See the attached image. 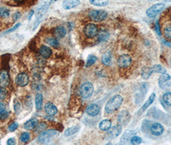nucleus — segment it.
I'll use <instances>...</instances> for the list:
<instances>
[{
  "label": "nucleus",
  "instance_id": "7ed1b4c3",
  "mask_svg": "<svg viewBox=\"0 0 171 145\" xmlns=\"http://www.w3.org/2000/svg\"><path fill=\"white\" fill-rule=\"evenodd\" d=\"M51 3L52 0H41V3L35 12L36 19H41L47 12Z\"/></svg>",
  "mask_w": 171,
  "mask_h": 145
},
{
  "label": "nucleus",
  "instance_id": "c03bdc74",
  "mask_svg": "<svg viewBox=\"0 0 171 145\" xmlns=\"http://www.w3.org/2000/svg\"><path fill=\"white\" fill-rule=\"evenodd\" d=\"M14 108L15 112H16L17 114H18V113L19 112V111L20 110V109H21V105H20L19 102H16V103H15L14 104Z\"/></svg>",
  "mask_w": 171,
  "mask_h": 145
},
{
  "label": "nucleus",
  "instance_id": "a18cd8bd",
  "mask_svg": "<svg viewBox=\"0 0 171 145\" xmlns=\"http://www.w3.org/2000/svg\"><path fill=\"white\" fill-rule=\"evenodd\" d=\"M7 144H10V145L15 144V139L13 138V137L8 139L7 142Z\"/></svg>",
  "mask_w": 171,
  "mask_h": 145
},
{
  "label": "nucleus",
  "instance_id": "ea45409f",
  "mask_svg": "<svg viewBox=\"0 0 171 145\" xmlns=\"http://www.w3.org/2000/svg\"><path fill=\"white\" fill-rule=\"evenodd\" d=\"M47 128V125L45 124V123H41L40 125H37V128H36V130L37 132H40V131H42V130H45V129H46Z\"/></svg>",
  "mask_w": 171,
  "mask_h": 145
},
{
  "label": "nucleus",
  "instance_id": "0eeeda50",
  "mask_svg": "<svg viewBox=\"0 0 171 145\" xmlns=\"http://www.w3.org/2000/svg\"><path fill=\"white\" fill-rule=\"evenodd\" d=\"M84 33L89 38H93L98 35L99 30L97 26L93 23L88 24L84 29Z\"/></svg>",
  "mask_w": 171,
  "mask_h": 145
},
{
  "label": "nucleus",
  "instance_id": "412c9836",
  "mask_svg": "<svg viewBox=\"0 0 171 145\" xmlns=\"http://www.w3.org/2000/svg\"><path fill=\"white\" fill-rule=\"evenodd\" d=\"M40 54L45 58H48L51 56L52 54V50L49 47L47 46H42L39 50Z\"/></svg>",
  "mask_w": 171,
  "mask_h": 145
},
{
  "label": "nucleus",
  "instance_id": "cd10ccee",
  "mask_svg": "<svg viewBox=\"0 0 171 145\" xmlns=\"http://www.w3.org/2000/svg\"><path fill=\"white\" fill-rule=\"evenodd\" d=\"M91 4L97 7H104L109 4V0H89Z\"/></svg>",
  "mask_w": 171,
  "mask_h": 145
},
{
  "label": "nucleus",
  "instance_id": "a211bd4d",
  "mask_svg": "<svg viewBox=\"0 0 171 145\" xmlns=\"http://www.w3.org/2000/svg\"><path fill=\"white\" fill-rule=\"evenodd\" d=\"M66 34V29L64 26H59L55 29L54 35L57 39H62Z\"/></svg>",
  "mask_w": 171,
  "mask_h": 145
},
{
  "label": "nucleus",
  "instance_id": "aec40b11",
  "mask_svg": "<svg viewBox=\"0 0 171 145\" xmlns=\"http://www.w3.org/2000/svg\"><path fill=\"white\" fill-rule=\"evenodd\" d=\"M45 108L46 112L50 116H55L57 113V107L53 103H46Z\"/></svg>",
  "mask_w": 171,
  "mask_h": 145
},
{
  "label": "nucleus",
  "instance_id": "7c9ffc66",
  "mask_svg": "<svg viewBox=\"0 0 171 145\" xmlns=\"http://www.w3.org/2000/svg\"><path fill=\"white\" fill-rule=\"evenodd\" d=\"M46 43L49 45L55 48L59 46V43L57 40L53 38V37H48V38L46 39Z\"/></svg>",
  "mask_w": 171,
  "mask_h": 145
},
{
  "label": "nucleus",
  "instance_id": "20e7f679",
  "mask_svg": "<svg viewBox=\"0 0 171 145\" xmlns=\"http://www.w3.org/2000/svg\"><path fill=\"white\" fill-rule=\"evenodd\" d=\"M94 88L92 83L90 82L84 83L80 87L79 92L81 95L84 99L89 98L93 93Z\"/></svg>",
  "mask_w": 171,
  "mask_h": 145
},
{
  "label": "nucleus",
  "instance_id": "393cba45",
  "mask_svg": "<svg viewBox=\"0 0 171 145\" xmlns=\"http://www.w3.org/2000/svg\"><path fill=\"white\" fill-rule=\"evenodd\" d=\"M155 98H156V94H155L154 93H153L150 96H149V98L147 99V101L146 102V103L144 104L141 108V112H143L148 108L149 106H150L153 103V101H154Z\"/></svg>",
  "mask_w": 171,
  "mask_h": 145
},
{
  "label": "nucleus",
  "instance_id": "bb28decb",
  "mask_svg": "<svg viewBox=\"0 0 171 145\" xmlns=\"http://www.w3.org/2000/svg\"><path fill=\"white\" fill-rule=\"evenodd\" d=\"M35 106L37 110H41L42 109V101H43V98L41 94H37L35 95Z\"/></svg>",
  "mask_w": 171,
  "mask_h": 145
},
{
  "label": "nucleus",
  "instance_id": "473e14b6",
  "mask_svg": "<svg viewBox=\"0 0 171 145\" xmlns=\"http://www.w3.org/2000/svg\"><path fill=\"white\" fill-rule=\"evenodd\" d=\"M10 10L5 8V7H1L0 8V16L3 18H7L10 16Z\"/></svg>",
  "mask_w": 171,
  "mask_h": 145
},
{
  "label": "nucleus",
  "instance_id": "4be33fe9",
  "mask_svg": "<svg viewBox=\"0 0 171 145\" xmlns=\"http://www.w3.org/2000/svg\"><path fill=\"white\" fill-rule=\"evenodd\" d=\"M153 71L152 67H143L142 68V76L143 79H149L151 76V75L153 74Z\"/></svg>",
  "mask_w": 171,
  "mask_h": 145
},
{
  "label": "nucleus",
  "instance_id": "4468645a",
  "mask_svg": "<svg viewBox=\"0 0 171 145\" xmlns=\"http://www.w3.org/2000/svg\"><path fill=\"white\" fill-rule=\"evenodd\" d=\"M87 114L91 117L97 116L100 113V107L97 104L93 103L88 106L86 109Z\"/></svg>",
  "mask_w": 171,
  "mask_h": 145
},
{
  "label": "nucleus",
  "instance_id": "79ce46f5",
  "mask_svg": "<svg viewBox=\"0 0 171 145\" xmlns=\"http://www.w3.org/2000/svg\"><path fill=\"white\" fill-rule=\"evenodd\" d=\"M8 117V113L6 111H4L3 112L0 113V119L1 120H5Z\"/></svg>",
  "mask_w": 171,
  "mask_h": 145
},
{
  "label": "nucleus",
  "instance_id": "2f4dec72",
  "mask_svg": "<svg viewBox=\"0 0 171 145\" xmlns=\"http://www.w3.org/2000/svg\"><path fill=\"white\" fill-rule=\"evenodd\" d=\"M97 57L95 56H93V55H89L88 57V59H87V61H86V67H89L91 66H92L93 64L97 61Z\"/></svg>",
  "mask_w": 171,
  "mask_h": 145
},
{
  "label": "nucleus",
  "instance_id": "3c124183",
  "mask_svg": "<svg viewBox=\"0 0 171 145\" xmlns=\"http://www.w3.org/2000/svg\"><path fill=\"white\" fill-rule=\"evenodd\" d=\"M34 11L30 12V13H29V20H30V19H32V16L34 15Z\"/></svg>",
  "mask_w": 171,
  "mask_h": 145
},
{
  "label": "nucleus",
  "instance_id": "f257e3e1",
  "mask_svg": "<svg viewBox=\"0 0 171 145\" xmlns=\"http://www.w3.org/2000/svg\"><path fill=\"white\" fill-rule=\"evenodd\" d=\"M123 102L122 97L120 95H115L112 97L107 102L105 106V110L108 114H111L112 112H114L116 110H118L121 106Z\"/></svg>",
  "mask_w": 171,
  "mask_h": 145
},
{
  "label": "nucleus",
  "instance_id": "f03ea898",
  "mask_svg": "<svg viewBox=\"0 0 171 145\" xmlns=\"http://www.w3.org/2000/svg\"><path fill=\"white\" fill-rule=\"evenodd\" d=\"M59 132L55 130H49L41 133L37 137V142L41 144H48L59 136Z\"/></svg>",
  "mask_w": 171,
  "mask_h": 145
},
{
  "label": "nucleus",
  "instance_id": "4c0bfd02",
  "mask_svg": "<svg viewBox=\"0 0 171 145\" xmlns=\"http://www.w3.org/2000/svg\"><path fill=\"white\" fill-rule=\"evenodd\" d=\"M7 91L4 88H0V100H3L7 98Z\"/></svg>",
  "mask_w": 171,
  "mask_h": 145
},
{
  "label": "nucleus",
  "instance_id": "603ef678",
  "mask_svg": "<svg viewBox=\"0 0 171 145\" xmlns=\"http://www.w3.org/2000/svg\"><path fill=\"white\" fill-rule=\"evenodd\" d=\"M165 2H171V0H165Z\"/></svg>",
  "mask_w": 171,
  "mask_h": 145
},
{
  "label": "nucleus",
  "instance_id": "c9c22d12",
  "mask_svg": "<svg viewBox=\"0 0 171 145\" xmlns=\"http://www.w3.org/2000/svg\"><path fill=\"white\" fill-rule=\"evenodd\" d=\"M164 36L166 38L171 40V25H169L164 29Z\"/></svg>",
  "mask_w": 171,
  "mask_h": 145
},
{
  "label": "nucleus",
  "instance_id": "423d86ee",
  "mask_svg": "<svg viewBox=\"0 0 171 145\" xmlns=\"http://www.w3.org/2000/svg\"><path fill=\"white\" fill-rule=\"evenodd\" d=\"M164 7L165 5L163 3L154 4L147 10L146 14L149 18H155L164 9Z\"/></svg>",
  "mask_w": 171,
  "mask_h": 145
},
{
  "label": "nucleus",
  "instance_id": "37998d69",
  "mask_svg": "<svg viewBox=\"0 0 171 145\" xmlns=\"http://www.w3.org/2000/svg\"><path fill=\"white\" fill-rule=\"evenodd\" d=\"M155 29H156V33L159 35V36H161V30H160V26L159 24V21H157L156 23H155Z\"/></svg>",
  "mask_w": 171,
  "mask_h": 145
},
{
  "label": "nucleus",
  "instance_id": "de8ad7c7",
  "mask_svg": "<svg viewBox=\"0 0 171 145\" xmlns=\"http://www.w3.org/2000/svg\"><path fill=\"white\" fill-rule=\"evenodd\" d=\"M41 19H37V21H35V23L34 24V29H33V30H35L37 28V26H39V25L40 24V23L41 22Z\"/></svg>",
  "mask_w": 171,
  "mask_h": 145
},
{
  "label": "nucleus",
  "instance_id": "6e6552de",
  "mask_svg": "<svg viewBox=\"0 0 171 145\" xmlns=\"http://www.w3.org/2000/svg\"><path fill=\"white\" fill-rule=\"evenodd\" d=\"M158 85L160 88L167 89L171 87V76L167 73L162 74L158 79Z\"/></svg>",
  "mask_w": 171,
  "mask_h": 145
},
{
  "label": "nucleus",
  "instance_id": "6ab92c4d",
  "mask_svg": "<svg viewBox=\"0 0 171 145\" xmlns=\"http://www.w3.org/2000/svg\"><path fill=\"white\" fill-rule=\"evenodd\" d=\"M135 132L133 130H126L121 137L120 143L122 144L127 143L128 141L131 140V137L135 135Z\"/></svg>",
  "mask_w": 171,
  "mask_h": 145
},
{
  "label": "nucleus",
  "instance_id": "09e8293b",
  "mask_svg": "<svg viewBox=\"0 0 171 145\" xmlns=\"http://www.w3.org/2000/svg\"><path fill=\"white\" fill-rule=\"evenodd\" d=\"M5 108H6V106H5V104L3 103H2V102H0V113L5 111Z\"/></svg>",
  "mask_w": 171,
  "mask_h": 145
},
{
  "label": "nucleus",
  "instance_id": "e433bc0d",
  "mask_svg": "<svg viewBox=\"0 0 171 145\" xmlns=\"http://www.w3.org/2000/svg\"><path fill=\"white\" fill-rule=\"evenodd\" d=\"M142 139L138 136H132L130 140L132 144H139L142 143Z\"/></svg>",
  "mask_w": 171,
  "mask_h": 145
},
{
  "label": "nucleus",
  "instance_id": "dca6fc26",
  "mask_svg": "<svg viewBox=\"0 0 171 145\" xmlns=\"http://www.w3.org/2000/svg\"><path fill=\"white\" fill-rule=\"evenodd\" d=\"M10 78L7 71H3L0 73V85L2 87H6L9 85Z\"/></svg>",
  "mask_w": 171,
  "mask_h": 145
},
{
  "label": "nucleus",
  "instance_id": "b1692460",
  "mask_svg": "<svg viewBox=\"0 0 171 145\" xmlns=\"http://www.w3.org/2000/svg\"><path fill=\"white\" fill-rule=\"evenodd\" d=\"M99 128L102 131H108L111 126V122L108 119H104L99 124Z\"/></svg>",
  "mask_w": 171,
  "mask_h": 145
},
{
  "label": "nucleus",
  "instance_id": "a878e982",
  "mask_svg": "<svg viewBox=\"0 0 171 145\" xmlns=\"http://www.w3.org/2000/svg\"><path fill=\"white\" fill-rule=\"evenodd\" d=\"M80 128H81V127L79 126H75L69 128L65 131V136H66V137L73 136V135H74V134H75V133H77V132H79Z\"/></svg>",
  "mask_w": 171,
  "mask_h": 145
},
{
  "label": "nucleus",
  "instance_id": "1a4fd4ad",
  "mask_svg": "<svg viewBox=\"0 0 171 145\" xmlns=\"http://www.w3.org/2000/svg\"><path fill=\"white\" fill-rule=\"evenodd\" d=\"M122 128L120 125H116L110 128L106 133V138L108 139H113L118 137L121 133Z\"/></svg>",
  "mask_w": 171,
  "mask_h": 145
},
{
  "label": "nucleus",
  "instance_id": "ddd939ff",
  "mask_svg": "<svg viewBox=\"0 0 171 145\" xmlns=\"http://www.w3.org/2000/svg\"><path fill=\"white\" fill-rule=\"evenodd\" d=\"M164 131V128L162 125L159 123H154L151 127V132L154 136H161Z\"/></svg>",
  "mask_w": 171,
  "mask_h": 145
},
{
  "label": "nucleus",
  "instance_id": "2eb2a0df",
  "mask_svg": "<svg viewBox=\"0 0 171 145\" xmlns=\"http://www.w3.org/2000/svg\"><path fill=\"white\" fill-rule=\"evenodd\" d=\"M80 3V0H64L62 6L65 9L69 10L76 7L79 5Z\"/></svg>",
  "mask_w": 171,
  "mask_h": 145
},
{
  "label": "nucleus",
  "instance_id": "c85d7f7f",
  "mask_svg": "<svg viewBox=\"0 0 171 145\" xmlns=\"http://www.w3.org/2000/svg\"><path fill=\"white\" fill-rule=\"evenodd\" d=\"M109 37V34L106 30H102L98 33V40L100 41H106Z\"/></svg>",
  "mask_w": 171,
  "mask_h": 145
},
{
  "label": "nucleus",
  "instance_id": "58836bf2",
  "mask_svg": "<svg viewBox=\"0 0 171 145\" xmlns=\"http://www.w3.org/2000/svg\"><path fill=\"white\" fill-rule=\"evenodd\" d=\"M18 127V123L16 122H14L8 126V130L10 132H14L16 130Z\"/></svg>",
  "mask_w": 171,
  "mask_h": 145
},
{
  "label": "nucleus",
  "instance_id": "72a5a7b5",
  "mask_svg": "<svg viewBox=\"0 0 171 145\" xmlns=\"http://www.w3.org/2000/svg\"><path fill=\"white\" fill-rule=\"evenodd\" d=\"M163 100L165 103L168 106H171V92L165 93L163 96Z\"/></svg>",
  "mask_w": 171,
  "mask_h": 145
},
{
  "label": "nucleus",
  "instance_id": "9b49d317",
  "mask_svg": "<svg viewBox=\"0 0 171 145\" xmlns=\"http://www.w3.org/2000/svg\"><path fill=\"white\" fill-rule=\"evenodd\" d=\"M130 119L131 115L129 112L126 110L121 111L118 116V118H117V120H118L119 125L123 126L127 125L128 123L130 121Z\"/></svg>",
  "mask_w": 171,
  "mask_h": 145
},
{
  "label": "nucleus",
  "instance_id": "49530a36",
  "mask_svg": "<svg viewBox=\"0 0 171 145\" xmlns=\"http://www.w3.org/2000/svg\"><path fill=\"white\" fill-rule=\"evenodd\" d=\"M20 16H21L20 12H15V13L14 14V16H13V19H14V21L18 20V19L20 18Z\"/></svg>",
  "mask_w": 171,
  "mask_h": 145
},
{
  "label": "nucleus",
  "instance_id": "39448f33",
  "mask_svg": "<svg viewBox=\"0 0 171 145\" xmlns=\"http://www.w3.org/2000/svg\"><path fill=\"white\" fill-rule=\"evenodd\" d=\"M89 16L93 21L99 22L104 21L108 17V13L104 10H93L89 12Z\"/></svg>",
  "mask_w": 171,
  "mask_h": 145
},
{
  "label": "nucleus",
  "instance_id": "f3484780",
  "mask_svg": "<svg viewBox=\"0 0 171 145\" xmlns=\"http://www.w3.org/2000/svg\"><path fill=\"white\" fill-rule=\"evenodd\" d=\"M102 64L105 66L109 67L112 64V54L111 52H107L104 54L102 58H101Z\"/></svg>",
  "mask_w": 171,
  "mask_h": 145
},
{
  "label": "nucleus",
  "instance_id": "5701e85b",
  "mask_svg": "<svg viewBox=\"0 0 171 145\" xmlns=\"http://www.w3.org/2000/svg\"><path fill=\"white\" fill-rule=\"evenodd\" d=\"M38 124V119L36 118H33V119H30L28 121H26L25 125L24 127L26 130H32V129L36 127V126Z\"/></svg>",
  "mask_w": 171,
  "mask_h": 145
},
{
  "label": "nucleus",
  "instance_id": "f8f14e48",
  "mask_svg": "<svg viewBox=\"0 0 171 145\" xmlns=\"http://www.w3.org/2000/svg\"><path fill=\"white\" fill-rule=\"evenodd\" d=\"M15 83L19 87H25L29 83V77L26 73H20L15 78Z\"/></svg>",
  "mask_w": 171,
  "mask_h": 145
},
{
  "label": "nucleus",
  "instance_id": "f704fd0d",
  "mask_svg": "<svg viewBox=\"0 0 171 145\" xmlns=\"http://www.w3.org/2000/svg\"><path fill=\"white\" fill-rule=\"evenodd\" d=\"M30 133L28 132H24L22 134H21V136L20 137V140L21 142H23L24 143H27L29 139H30Z\"/></svg>",
  "mask_w": 171,
  "mask_h": 145
},
{
  "label": "nucleus",
  "instance_id": "9d476101",
  "mask_svg": "<svg viewBox=\"0 0 171 145\" xmlns=\"http://www.w3.org/2000/svg\"><path fill=\"white\" fill-rule=\"evenodd\" d=\"M132 63V58L128 54L120 56L117 60V64L120 68L129 67Z\"/></svg>",
  "mask_w": 171,
  "mask_h": 145
},
{
  "label": "nucleus",
  "instance_id": "c756f323",
  "mask_svg": "<svg viewBox=\"0 0 171 145\" xmlns=\"http://www.w3.org/2000/svg\"><path fill=\"white\" fill-rule=\"evenodd\" d=\"M153 72H156V73H158V74H164L166 73L167 70L165 69L163 67H162L160 64H155V65L152 67Z\"/></svg>",
  "mask_w": 171,
  "mask_h": 145
},
{
  "label": "nucleus",
  "instance_id": "8fccbe9b",
  "mask_svg": "<svg viewBox=\"0 0 171 145\" xmlns=\"http://www.w3.org/2000/svg\"><path fill=\"white\" fill-rule=\"evenodd\" d=\"M13 1L18 5H21V4H23L26 0H13Z\"/></svg>",
  "mask_w": 171,
  "mask_h": 145
},
{
  "label": "nucleus",
  "instance_id": "a19ab883",
  "mask_svg": "<svg viewBox=\"0 0 171 145\" xmlns=\"http://www.w3.org/2000/svg\"><path fill=\"white\" fill-rule=\"evenodd\" d=\"M21 25V24L20 23H17L16 25H15L12 28H11L10 29H9V30H8L7 31H6V32H4V34H9V33H11V32H14V31H15V30H16L19 27V26Z\"/></svg>",
  "mask_w": 171,
  "mask_h": 145
}]
</instances>
